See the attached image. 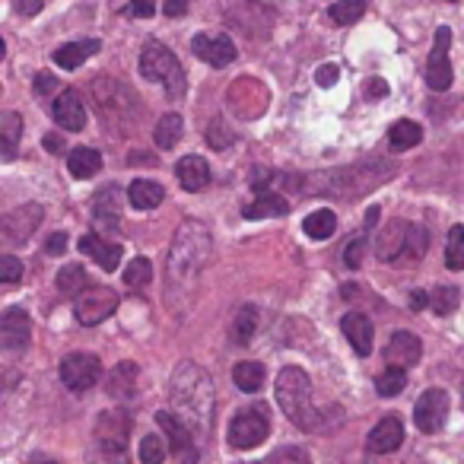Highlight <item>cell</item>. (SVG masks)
I'll use <instances>...</instances> for the list:
<instances>
[{
    "instance_id": "obj_10",
    "label": "cell",
    "mask_w": 464,
    "mask_h": 464,
    "mask_svg": "<svg viewBox=\"0 0 464 464\" xmlns=\"http://www.w3.org/2000/svg\"><path fill=\"white\" fill-rule=\"evenodd\" d=\"M118 309V293L109 286H86L77 296V322L83 328H96Z\"/></svg>"
},
{
    "instance_id": "obj_24",
    "label": "cell",
    "mask_w": 464,
    "mask_h": 464,
    "mask_svg": "<svg viewBox=\"0 0 464 464\" xmlns=\"http://www.w3.org/2000/svg\"><path fill=\"white\" fill-rule=\"evenodd\" d=\"M121 191H118V185H109L105 191L96 194V200H92V213H96V223L102 226H118V217H121Z\"/></svg>"
},
{
    "instance_id": "obj_51",
    "label": "cell",
    "mask_w": 464,
    "mask_h": 464,
    "mask_svg": "<svg viewBox=\"0 0 464 464\" xmlns=\"http://www.w3.org/2000/svg\"><path fill=\"white\" fill-rule=\"evenodd\" d=\"M42 143H45L48 153H64V140H61L58 134H45V140Z\"/></svg>"
},
{
    "instance_id": "obj_2",
    "label": "cell",
    "mask_w": 464,
    "mask_h": 464,
    "mask_svg": "<svg viewBox=\"0 0 464 464\" xmlns=\"http://www.w3.org/2000/svg\"><path fill=\"white\" fill-rule=\"evenodd\" d=\"M169 401H172V411L194 432H207L213 426V407H217L213 382L194 362H181L172 372V379H169Z\"/></svg>"
},
{
    "instance_id": "obj_38",
    "label": "cell",
    "mask_w": 464,
    "mask_h": 464,
    "mask_svg": "<svg viewBox=\"0 0 464 464\" xmlns=\"http://www.w3.org/2000/svg\"><path fill=\"white\" fill-rule=\"evenodd\" d=\"M458 303H461V296H458L455 286H436V290H430V309L436 315H451L458 309Z\"/></svg>"
},
{
    "instance_id": "obj_45",
    "label": "cell",
    "mask_w": 464,
    "mask_h": 464,
    "mask_svg": "<svg viewBox=\"0 0 464 464\" xmlns=\"http://www.w3.org/2000/svg\"><path fill=\"white\" fill-rule=\"evenodd\" d=\"M130 14L147 20V16L156 14V0H130Z\"/></svg>"
},
{
    "instance_id": "obj_17",
    "label": "cell",
    "mask_w": 464,
    "mask_h": 464,
    "mask_svg": "<svg viewBox=\"0 0 464 464\" xmlns=\"http://www.w3.org/2000/svg\"><path fill=\"white\" fill-rule=\"evenodd\" d=\"M341 331H343V337L350 341V347L356 350V356H369V353H372L375 331H372V322H369V315H362V312H350V315H343Z\"/></svg>"
},
{
    "instance_id": "obj_6",
    "label": "cell",
    "mask_w": 464,
    "mask_h": 464,
    "mask_svg": "<svg viewBox=\"0 0 464 464\" xmlns=\"http://www.w3.org/2000/svg\"><path fill=\"white\" fill-rule=\"evenodd\" d=\"M128 432L130 420L121 411H105L96 420V445L102 458H111L115 464H128Z\"/></svg>"
},
{
    "instance_id": "obj_34",
    "label": "cell",
    "mask_w": 464,
    "mask_h": 464,
    "mask_svg": "<svg viewBox=\"0 0 464 464\" xmlns=\"http://www.w3.org/2000/svg\"><path fill=\"white\" fill-rule=\"evenodd\" d=\"M445 265L449 271H464V226H451L445 239Z\"/></svg>"
},
{
    "instance_id": "obj_32",
    "label": "cell",
    "mask_w": 464,
    "mask_h": 464,
    "mask_svg": "<svg viewBox=\"0 0 464 464\" xmlns=\"http://www.w3.org/2000/svg\"><path fill=\"white\" fill-rule=\"evenodd\" d=\"M20 134H23V118L16 111H4V118H0V147H4L7 160H14Z\"/></svg>"
},
{
    "instance_id": "obj_5",
    "label": "cell",
    "mask_w": 464,
    "mask_h": 464,
    "mask_svg": "<svg viewBox=\"0 0 464 464\" xmlns=\"http://www.w3.org/2000/svg\"><path fill=\"white\" fill-rule=\"evenodd\" d=\"M140 73L153 83L166 86L169 96H181L185 92V71H181L179 58L169 52L162 42H147L140 52Z\"/></svg>"
},
{
    "instance_id": "obj_12",
    "label": "cell",
    "mask_w": 464,
    "mask_h": 464,
    "mask_svg": "<svg viewBox=\"0 0 464 464\" xmlns=\"http://www.w3.org/2000/svg\"><path fill=\"white\" fill-rule=\"evenodd\" d=\"M449 417V394L442 388H430L420 394L417 407H413V420H417L420 432H439Z\"/></svg>"
},
{
    "instance_id": "obj_8",
    "label": "cell",
    "mask_w": 464,
    "mask_h": 464,
    "mask_svg": "<svg viewBox=\"0 0 464 464\" xmlns=\"http://www.w3.org/2000/svg\"><path fill=\"white\" fill-rule=\"evenodd\" d=\"M102 379V362L92 353H67L61 360V382H64L71 392H90V388L99 385Z\"/></svg>"
},
{
    "instance_id": "obj_11",
    "label": "cell",
    "mask_w": 464,
    "mask_h": 464,
    "mask_svg": "<svg viewBox=\"0 0 464 464\" xmlns=\"http://www.w3.org/2000/svg\"><path fill=\"white\" fill-rule=\"evenodd\" d=\"M449 45H451V29L439 26L436 42H432L430 61H426V83L436 92H445L451 86V61H449Z\"/></svg>"
},
{
    "instance_id": "obj_1",
    "label": "cell",
    "mask_w": 464,
    "mask_h": 464,
    "mask_svg": "<svg viewBox=\"0 0 464 464\" xmlns=\"http://www.w3.org/2000/svg\"><path fill=\"white\" fill-rule=\"evenodd\" d=\"M213 255V239L210 229L194 219L175 229L172 246H169V258H166V303H175V293H194L204 277V267L210 265Z\"/></svg>"
},
{
    "instance_id": "obj_50",
    "label": "cell",
    "mask_w": 464,
    "mask_h": 464,
    "mask_svg": "<svg viewBox=\"0 0 464 464\" xmlns=\"http://www.w3.org/2000/svg\"><path fill=\"white\" fill-rule=\"evenodd\" d=\"M369 96H372V99H379V96H388V83H385V80H369Z\"/></svg>"
},
{
    "instance_id": "obj_26",
    "label": "cell",
    "mask_w": 464,
    "mask_h": 464,
    "mask_svg": "<svg viewBox=\"0 0 464 464\" xmlns=\"http://www.w3.org/2000/svg\"><path fill=\"white\" fill-rule=\"evenodd\" d=\"M67 169H71L73 179H92L102 169V153L92 147H77L67 156Z\"/></svg>"
},
{
    "instance_id": "obj_41",
    "label": "cell",
    "mask_w": 464,
    "mask_h": 464,
    "mask_svg": "<svg viewBox=\"0 0 464 464\" xmlns=\"http://www.w3.org/2000/svg\"><path fill=\"white\" fill-rule=\"evenodd\" d=\"M265 464H312L309 451L305 449H296V445H286V449L274 451L271 458H267Z\"/></svg>"
},
{
    "instance_id": "obj_30",
    "label": "cell",
    "mask_w": 464,
    "mask_h": 464,
    "mask_svg": "<svg viewBox=\"0 0 464 464\" xmlns=\"http://www.w3.org/2000/svg\"><path fill=\"white\" fill-rule=\"evenodd\" d=\"M181 130H185V121H181V115H175V111L162 115L160 124H156V130H153L156 147H160V150H172L175 143L181 140Z\"/></svg>"
},
{
    "instance_id": "obj_14",
    "label": "cell",
    "mask_w": 464,
    "mask_h": 464,
    "mask_svg": "<svg viewBox=\"0 0 464 464\" xmlns=\"http://www.w3.org/2000/svg\"><path fill=\"white\" fill-rule=\"evenodd\" d=\"M191 48L210 67H229L236 61V45L229 35H194Z\"/></svg>"
},
{
    "instance_id": "obj_19",
    "label": "cell",
    "mask_w": 464,
    "mask_h": 464,
    "mask_svg": "<svg viewBox=\"0 0 464 464\" xmlns=\"http://www.w3.org/2000/svg\"><path fill=\"white\" fill-rule=\"evenodd\" d=\"M80 252H86L109 274L118 271V265H121V258H124V248L118 246V242H105V239H99V236H83V239H80Z\"/></svg>"
},
{
    "instance_id": "obj_36",
    "label": "cell",
    "mask_w": 464,
    "mask_h": 464,
    "mask_svg": "<svg viewBox=\"0 0 464 464\" xmlns=\"http://www.w3.org/2000/svg\"><path fill=\"white\" fill-rule=\"evenodd\" d=\"M362 14H366V0H337V4H331V23H337V26H350Z\"/></svg>"
},
{
    "instance_id": "obj_7",
    "label": "cell",
    "mask_w": 464,
    "mask_h": 464,
    "mask_svg": "<svg viewBox=\"0 0 464 464\" xmlns=\"http://www.w3.org/2000/svg\"><path fill=\"white\" fill-rule=\"evenodd\" d=\"M267 436H271V417H267L265 404L242 407V411L232 417L229 442L236 445V449H255V445H261Z\"/></svg>"
},
{
    "instance_id": "obj_48",
    "label": "cell",
    "mask_w": 464,
    "mask_h": 464,
    "mask_svg": "<svg viewBox=\"0 0 464 464\" xmlns=\"http://www.w3.org/2000/svg\"><path fill=\"white\" fill-rule=\"evenodd\" d=\"M14 7L20 10L23 16H35L42 7H45V0H14Z\"/></svg>"
},
{
    "instance_id": "obj_18",
    "label": "cell",
    "mask_w": 464,
    "mask_h": 464,
    "mask_svg": "<svg viewBox=\"0 0 464 464\" xmlns=\"http://www.w3.org/2000/svg\"><path fill=\"white\" fill-rule=\"evenodd\" d=\"M420 353H423V347H420V337L411 334V331H398V334H392V341H388V347H385L388 366L411 369L413 362L420 360Z\"/></svg>"
},
{
    "instance_id": "obj_23",
    "label": "cell",
    "mask_w": 464,
    "mask_h": 464,
    "mask_svg": "<svg viewBox=\"0 0 464 464\" xmlns=\"http://www.w3.org/2000/svg\"><path fill=\"white\" fill-rule=\"evenodd\" d=\"M166 191H162L160 181H150V179H137L128 185V200L134 210H153V207L162 204Z\"/></svg>"
},
{
    "instance_id": "obj_28",
    "label": "cell",
    "mask_w": 464,
    "mask_h": 464,
    "mask_svg": "<svg viewBox=\"0 0 464 464\" xmlns=\"http://www.w3.org/2000/svg\"><path fill=\"white\" fill-rule=\"evenodd\" d=\"M423 140V128H420L417 121H394L392 130H388V147L398 150V153H404V150H413L417 143Z\"/></svg>"
},
{
    "instance_id": "obj_47",
    "label": "cell",
    "mask_w": 464,
    "mask_h": 464,
    "mask_svg": "<svg viewBox=\"0 0 464 464\" xmlns=\"http://www.w3.org/2000/svg\"><path fill=\"white\" fill-rule=\"evenodd\" d=\"M45 252L48 255H64L67 252V236H64V232H54L52 239L45 242Z\"/></svg>"
},
{
    "instance_id": "obj_21",
    "label": "cell",
    "mask_w": 464,
    "mask_h": 464,
    "mask_svg": "<svg viewBox=\"0 0 464 464\" xmlns=\"http://www.w3.org/2000/svg\"><path fill=\"white\" fill-rule=\"evenodd\" d=\"M175 179H179V185L185 188V191L198 194L210 185V166H207L200 156H185V160H179V166H175Z\"/></svg>"
},
{
    "instance_id": "obj_25",
    "label": "cell",
    "mask_w": 464,
    "mask_h": 464,
    "mask_svg": "<svg viewBox=\"0 0 464 464\" xmlns=\"http://www.w3.org/2000/svg\"><path fill=\"white\" fill-rule=\"evenodd\" d=\"M255 331H258V309L255 305H242L236 315H232V324H229V337L239 347L255 341Z\"/></svg>"
},
{
    "instance_id": "obj_42",
    "label": "cell",
    "mask_w": 464,
    "mask_h": 464,
    "mask_svg": "<svg viewBox=\"0 0 464 464\" xmlns=\"http://www.w3.org/2000/svg\"><path fill=\"white\" fill-rule=\"evenodd\" d=\"M362 255H366V236H353L343 248V265L347 267H360L362 265Z\"/></svg>"
},
{
    "instance_id": "obj_4",
    "label": "cell",
    "mask_w": 464,
    "mask_h": 464,
    "mask_svg": "<svg viewBox=\"0 0 464 464\" xmlns=\"http://www.w3.org/2000/svg\"><path fill=\"white\" fill-rule=\"evenodd\" d=\"M277 404L299 430H315L318 411L312 407V382L299 366H286L277 375Z\"/></svg>"
},
{
    "instance_id": "obj_53",
    "label": "cell",
    "mask_w": 464,
    "mask_h": 464,
    "mask_svg": "<svg viewBox=\"0 0 464 464\" xmlns=\"http://www.w3.org/2000/svg\"><path fill=\"white\" fill-rule=\"evenodd\" d=\"M35 464H54V461H35Z\"/></svg>"
},
{
    "instance_id": "obj_46",
    "label": "cell",
    "mask_w": 464,
    "mask_h": 464,
    "mask_svg": "<svg viewBox=\"0 0 464 464\" xmlns=\"http://www.w3.org/2000/svg\"><path fill=\"white\" fill-rule=\"evenodd\" d=\"M58 90V80L52 77V73H39V77H35V92H39V96H48V92H54Z\"/></svg>"
},
{
    "instance_id": "obj_20",
    "label": "cell",
    "mask_w": 464,
    "mask_h": 464,
    "mask_svg": "<svg viewBox=\"0 0 464 464\" xmlns=\"http://www.w3.org/2000/svg\"><path fill=\"white\" fill-rule=\"evenodd\" d=\"M54 121L64 130H83L86 128V109L80 102L77 90H64L54 99Z\"/></svg>"
},
{
    "instance_id": "obj_40",
    "label": "cell",
    "mask_w": 464,
    "mask_h": 464,
    "mask_svg": "<svg viewBox=\"0 0 464 464\" xmlns=\"http://www.w3.org/2000/svg\"><path fill=\"white\" fill-rule=\"evenodd\" d=\"M169 439H162V436H143V442H140V461L143 464H162L166 461V455H169Z\"/></svg>"
},
{
    "instance_id": "obj_16",
    "label": "cell",
    "mask_w": 464,
    "mask_h": 464,
    "mask_svg": "<svg viewBox=\"0 0 464 464\" xmlns=\"http://www.w3.org/2000/svg\"><path fill=\"white\" fill-rule=\"evenodd\" d=\"M29 334H33V324H29V315L23 309H7L4 318H0V343L7 350H23L29 343Z\"/></svg>"
},
{
    "instance_id": "obj_33",
    "label": "cell",
    "mask_w": 464,
    "mask_h": 464,
    "mask_svg": "<svg viewBox=\"0 0 464 464\" xmlns=\"http://www.w3.org/2000/svg\"><path fill=\"white\" fill-rule=\"evenodd\" d=\"M303 229H305V236L309 239H331V232L337 229V217L331 210H315V213H309L305 217V223H303Z\"/></svg>"
},
{
    "instance_id": "obj_3",
    "label": "cell",
    "mask_w": 464,
    "mask_h": 464,
    "mask_svg": "<svg viewBox=\"0 0 464 464\" xmlns=\"http://www.w3.org/2000/svg\"><path fill=\"white\" fill-rule=\"evenodd\" d=\"M430 246V236L420 223L407 219H392L375 239V255L385 265H404V261H420Z\"/></svg>"
},
{
    "instance_id": "obj_27",
    "label": "cell",
    "mask_w": 464,
    "mask_h": 464,
    "mask_svg": "<svg viewBox=\"0 0 464 464\" xmlns=\"http://www.w3.org/2000/svg\"><path fill=\"white\" fill-rule=\"evenodd\" d=\"M290 210V204H286V198H280V194H271L265 191L261 198H255L252 204L246 207V219H267V217H284V213Z\"/></svg>"
},
{
    "instance_id": "obj_44",
    "label": "cell",
    "mask_w": 464,
    "mask_h": 464,
    "mask_svg": "<svg viewBox=\"0 0 464 464\" xmlns=\"http://www.w3.org/2000/svg\"><path fill=\"white\" fill-rule=\"evenodd\" d=\"M337 77H341V71H337L334 64H324V67H318V73H315L318 86H334V83H337Z\"/></svg>"
},
{
    "instance_id": "obj_35",
    "label": "cell",
    "mask_w": 464,
    "mask_h": 464,
    "mask_svg": "<svg viewBox=\"0 0 464 464\" xmlns=\"http://www.w3.org/2000/svg\"><path fill=\"white\" fill-rule=\"evenodd\" d=\"M58 290L64 296H80L86 290V271L83 265H64L58 274Z\"/></svg>"
},
{
    "instance_id": "obj_29",
    "label": "cell",
    "mask_w": 464,
    "mask_h": 464,
    "mask_svg": "<svg viewBox=\"0 0 464 464\" xmlns=\"http://www.w3.org/2000/svg\"><path fill=\"white\" fill-rule=\"evenodd\" d=\"M265 379H267V372H265V366L261 362H239V366L232 369V382H236V388L239 392H246V394H255L261 385H265Z\"/></svg>"
},
{
    "instance_id": "obj_43",
    "label": "cell",
    "mask_w": 464,
    "mask_h": 464,
    "mask_svg": "<svg viewBox=\"0 0 464 464\" xmlns=\"http://www.w3.org/2000/svg\"><path fill=\"white\" fill-rule=\"evenodd\" d=\"M20 277H23L20 258H14V255H4V258H0V284H16Z\"/></svg>"
},
{
    "instance_id": "obj_37",
    "label": "cell",
    "mask_w": 464,
    "mask_h": 464,
    "mask_svg": "<svg viewBox=\"0 0 464 464\" xmlns=\"http://www.w3.org/2000/svg\"><path fill=\"white\" fill-rule=\"evenodd\" d=\"M407 385V369L404 366H388L385 372L379 375V382H375V388H379L382 398H394V394H401Z\"/></svg>"
},
{
    "instance_id": "obj_13",
    "label": "cell",
    "mask_w": 464,
    "mask_h": 464,
    "mask_svg": "<svg viewBox=\"0 0 464 464\" xmlns=\"http://www.w3.org/2000/svg\"><path fill=\"white\" fill-rule=\"evenodd\" d=\"M39 223H42V207L39 204L16 207V210H10L7 217H4V223H0L4 242H7V246H23V242H29V236L39 229Z\"/></svg>"
},
{
    "instance_id": "obj_9",
    "label": "cell",
    "mask_w": 464,
    "mask_h": 464,
    "mask_svg": "<svg viewBox=\"0 0 464 464\" xmlns=\"http://www.w3.org/2000/svg\"><path fill=\"white\" fill-rule=\"evenodd\" d=\"M156 423H160V430L166 432L169 449H172L175 461L179 464H198V442H194V436H191V426H188L179 413L160 411L156 413Z\"/></svg>"
},
{
    "instance_id": "obj_31",
    "label": "cell",
    "mask_w": 464,
    "mask_h": 464,
    "mask_svg": "<svg viewBox=\"0 0 464 464\" xmlns=\"http://www.w3.org/2000/svg\"><path fill=\"white\" fill-rule=\"evenodd\" d=\"M137 388V366L134 362H118L115 372L109 375V394L115 398H130Z\"/></svg>"
},
{
    "instance_id": "obj_39",
    "label": "cell",
    "mask_w": 464,
    "mask_h": 464,
    "mask_svg": "<svg viewBox=\"0 0 464 464\" xmlns=\"http://www.w3.org/2000/svg\"><path fill=\"white\" fill-rule=\"evenodd\" d=\"M150 280H153V265L147 258H134L124 267V286H130V290H143Z\"/></svg>"
},
{
    "instance_id": "obj_49",
    "label": "cell",
    "mask_w": 464,
    "mask_h": 464,
    "mask_svg": "<svg viewBox=\"0 0 464 464\" xmlns=\"http://www.w3.org/2000/svg\"><path fill=\"white\" fill-rule=\"evenodd\" d=\"M188 0H166V16H185Z\"/></svg>"
},
{
    "instance_id": "obj_22",
    "label": "cell",
    "mask_w": 464,
    "mask_h": 464,
    "mask_svg": "<svg viewBox=\"0 0 464 464\" xmlns=\"http://www.w3.org/2000/svg\"><path fill=\"white\" fill-rule=\"evenodd\" d=\"M99 48H102V42L99 39L67 42V45H61L58 52H54V64H58L61 71H77L86 58H92V54L99 52Z\"/></svg>"
},
{
    "instance_id": "obj_55",
    "label": "cell",
    "mask_w": 464,
    "mask_h": 464,
    "mask_svg": "<svg viewBox=\"0 0 464 464\" xmlns=\"http://www.w3.org/2000/svg\"><path fill=\"white\" fill-rule=\"evenodd\" d=\"M451 4H455V0H451Z\"/></svg>"
},
{
    "instance_id": "obj_54",
    "label": "cell",
    "mask_w": 464,
    "mask_h": 464,
    "mask_svg": "<svg viewBox=\"0 0 464 464\" xmlns=\"http://www.w3.org/2000/svg\"><path fill=\"white\" fill-rule=\"evenodd\" d=\"M461 401H464V394H461Z\"/></svg>"
},
{
    "instance_id": "obj_15",
    "label": "cell",
    "mask_w": 464,
    "mask_h": 464,
    "mask_svg": "<svg viewBox=\"0 0 464 464\" xmlns=\"http://www.w3.org/2000/svg\"><path fill=\"white\" fill-rule=\"evenodd\" d=\"M369 451H379V455H392V451L401 449V442H404V423H401L398 413H388V417H382L379 423L372 426V432H369Z\"/></svg>"
},
{
    "instance_id": "obj_52",
    "label": "cell",
    "mask_w": 464,
    "mask_h": 464,
    "mask_svg": "<svg viewBox=\"0 0 464 464\" xmlns=\"http://www.w3.org/2000/svg\"><path fill=\"white\" fill-rule=\"evenodd\" d=\"M411 305H413V309H426V305H430V293L417 290V293L411 296Z\"/></svg>"
}]
</instances>
